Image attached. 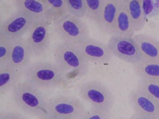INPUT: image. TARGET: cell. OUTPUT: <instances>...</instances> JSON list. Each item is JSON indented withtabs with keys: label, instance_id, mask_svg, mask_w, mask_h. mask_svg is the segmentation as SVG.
Returning a JSON list of instances; mask_svg holds the SVG:
<instances>
[{
	"label": "cell",
	"instance_id": "8",
	"mask_svg": "<svg viewBox=\"0 0 159 119\" xmlns=\"http://www.w3.org/2000/svg\"><path fill=\"white\" fill-rule=\"evenodd\" d=\"M38 19L25 11L16 10L0 23V35L12 39L22 37Z\"/></svg>",
	"mask_w": 159,
	"mask_h": 119
},
{
	"label": "cell",
	"instance_id": "18",
	"mask_svg": "<svg viewBox=\"0 0 159 119\" xmlns=\"http://www.w3.org/2000/svg\"><path fill=\"white\" fill-rule=\"evenodd\" d=\"M128 10L135 32L144 28L146 23V15L143 0H128Z\"/></svg>",
	"mask_w": 159,
	"mask_h": 119
},
{
	"label": "cell",
	"instance_id": "5",
	"mask_svg": "<svg viewBox=\"0 0 159 119\" xmlns=\"http://www.w3.org/2000/svg\"><path fill=\"white\" fill-rule=\"evenodd\" d=\"M53 21L49 18L37 20L29 31L27 39L33 57H46L50 49L52 25Z\"/></svg>",
	"mask_w": 159,
	"mask_h": 119
},
{
	"label": "cell",
	"instance_id": "7",
	"mask_svg": "<svg viewBox=\"0 0 159 119\" xmlns=\"http://www.w3.org/2000/svg\"><path fill=\"white\" fill-rule=\"evenodd\" d=\"M81 97L93 107L111 110L115 97L108 87L99 81L92 80L82 83L79 87Z\"/></svg>",
	"mask_w": 159,
	"mask_h": 119
},
{
	"label": "cell",
	"instance_id": "22",
	"mask_svg": "<svg viewBox=\"0 0 159 119\" xmlns=\"http://www.w3.org/2000/svg\"><path fill=\"white\" fill-rule=\"evenodd\" d=\"M105 0H84L85 17L94 22L97 20L104 5Z\"/></svg>",
	"mask_w": 159,
	"mask_h": 119
},
{
	"label": "cell",
	"instance_id": "24",
	"mask_svg": "<svg viewBox=\"0 0 159 119\" xmlns=\"http://www.w3.org/2000/svg\"><path fill=\"white\" fill-rule=\"evenodd\" d=\"M69 13L83 18L86 15L84 0H65Z\"/></svg>",
	"mask_w": 159,
	"mask_h": 119
},
{
	"label": "cell",
	"instance_id": "10",
	"mask_svg": "<svg viewBox=\"0 0 159 119\" xmlns=\"http://www.w3.org/2000/svg\"><path fill=\"white\" fill-rule=\"evenodd\" d=\"M107 45L113 56L132 65L143 59L133 37L113 35Z\"/></svg>",
	"mask_w": 159,
	"mask_h": 119
},
{
	"label": "cell",
	"instance_id": "2",
	"mask_svg": "<svg viewBox=\"0 0 159 119\" xmlns=\"http://www.w3.org/2000/svg\"><path fill=\"white\" fill-rule=\"evenodd\" d=\"M22 77L44 91L66 88L72 79L57 64L46 62L31 63L23 72Z\"/></svg>",
	"mask_w": 159,
	"mask_h": 119
},
{
	"label": "cell",
	"instance_id": "1",
	"mask_svg": "<svg viewBox=\"0 0 159 119\" xmlns=\"http://www.w3.org/2000/svg\"><path fill=\"white\" fill-rule=\"evenodd\" d=\"M11 91L13 103L18 110L37 118L49 119V99L44 90L22 78Z\"/></svg>",
	"mask_w": 159,
	"mask_h": 119
},
{
	"label": "cell",
	"instance_id": "9",
	"mask_svg": "<svg viewBox=\"0 0 159 119\" xmlns=\"http://www.w3.org/2000/svg\"><path fill=\"white\" fill-rule=\"evenodd\" d=\"M129 101L133 108V118L159 119V104L138 87L130 91Z\"/></svg>",
	"mask_w": 159,
	"mask_h": 119
},
{
	"label": "cell",
	"instance_id": "12",
	"mask_svg": "<svg viewBox=\"0 0 159 119\" xmlns=\"http://www.w3.org/2000/svg\"><path fill=\"white\" fill-rule=\"evenodd\" d=\"M33 58L27 39L22 37L12 39V46L8 63L22 75L31 64Z\"/></svg>",
	"mask_w": 159,
	"mask_h": 119
},
{
	"label": "cell",
	"instance_id": "14",
	"mask_svg": "<svg viewBox=\"0 0 159 119\" xmlns=\"http://www.w3.org/2000/svg\"><path fill=\"white\" fill-rule=\"evenodd\" d=\"M133 40L143 59L159 61V42L144 33L134 35Z\"/></svg>",
	"mask_w": 159,
	"mask_h": 119
},
{
	"label": "cell",
	"instance_id": "3",
	"mask_svg": "<svg viewBox=\"0 0 159 119\" xmlns=\"http://www.w3.org/2000/svg\"><path fill=\"white\" fill-rule=\"evenodd\" d=\"M53 52L55 63L72 78L83 77L89 72L90 62L76 44L61 42L55 46Z\"/></svg>",
	"mask_w": 159,
	"mask_h": 119
},
{
	"label": "cell",
	"instance_id": "15",
	"mask_svg": "<svg viewBox=\"0 0 159 119\" xmlns=\"http://www.w3.org/2000/svg\"><path fill=\"white\" fill-rule=\"evenodd\" d=\"M134 33L127 2H120L113 35L133 37Z\"/></svg>",
	"mask_w": 159,
	"mask_h": 119
},
{
	"label": "cell",
	"instance_id": "16",
	"mask_svg": "<svg viewBox=\"0 0 159 119\" xmlns=\"http://www.w3.org/2000/svg\"><path fill=\"white\" fill-rule=\"evenodd\" d=\"M22 75L9 63L0 65V97L2 98L16 84Z\"/></svg>",
	"mask_w": 159,
	"mask_h": 119
},
{
	"label": "cell",
	"instance_id": "20",
	"mask_svg": "<svg viewBox=\"0 0 159 119\" xmlns=\"http://www.w3.org/2000/svg\"><path fill=\"white\" fill-rule=\"evenodd\" d=\"M46 6L51 19L55 21L69 13L65 0H42Z\"/></svg>",
	"mask_w": 159,
	"mask_h": 119
},
{
	"label": "cell",
	"instance_id": "4",
	"mask_svg": "<svg viewBox=\"0 0 159 119\" xmlns=\"http://www.w3.org/2000/svg\"><path fill=\"white\" fill-rule=\"evenodd\" d=\"M52 29L61 42L77 44L89 37V28L85 21L70 13L53 21Z\"/></svg>",
	"mask_w": 159,
	"mask_h": 119
},
{
	"label": "cell",
	"instance_id": "21",
	"mask_svg": "<svg viewBox=\"0 0 159 119\" xmlns=\"http://www.w3.org/2000/svg\"><path fill=\"white\" fill-rule=\"evenodd\" d=\"M137 87L159 104V79L140 78Z\"/></svg>",
	"mask_w": 159,
	"mask_h": 119
},
{
	"label": "cell",
	"instance_id": "11",
	"mask_svg": "<svg viewBox=\"0 0 159 119\" xmlns=\"http://www.w3.org/2000/svg\"><path fill=\"white\" fill-rule=\"evenodd\" d=\"M76 45L90 62L99 64L107 63L113 56L107 44L94 38L89 37Z\"/></svg>",
	"mask_w": 159,
	"mask_h": 119
},
{
	"label": "cell",
	"instance_id": "23",
	"mask_svg": "<svg viewBox=\"0 0 159 119\" xmlns=\"http://www.w3.org/2000/svg\"><path fill=\"white\" fill-rule=\"evenodd\" d=\"M111 110L93 107L85 111L81 119H107L111 117Z\"/></svg>",
	"mask_w": 159,
	"mask_h": 119
},
{
	"label": "cell",
	"instance_id": "13",
	"mask_svg": "<svg viewBox=\"0 0 159 119\" xmlns=\"http://www.w3.org/2000/svg\"><path fill=\"white\" fill-rule=\"evenodd\" d=\"M119 3L117 0H105L101 12L95 22L102 33L111 36L114 35Z\"/></svg>",
	"mask_w": 159,
	"mask_h": 119
},
{
	"label": "cell",
	"instance_id": "6",
	"mask_svg": "<svg viewBox=\"0 0 159 119\" xmlns=\"http://www.w3.org/2000/svg\"><path fill=\"white\" fill-rule=\"evenodd\" d=\"M86 110L80 99L70 96H56L48 102L49 119H81Z\"/></svg>",
	"mask_w": 159,
	"mask_h": 119
},
{
	"label": "cell",
	"instance_id": "25",
	"mask_svg": "<svg viewBox=\"0 0 159 119\" xmlns=\"http://www.w3.org/2000/svg\"><path fill=\"white\" fill-rule=\"evenodd\" d=\"M12 46V39L0 35V65L8 62Z\"/></svg>",
	"mask_w": 159,
	"mask_h": 119
},
{
	"label": "cell",
	"instance_id": "17",
	"mask_svg": "<svg viewBox=\"0 0 159 119\" xmlns=\"http://www.w3.org/2000/svg\"><path fill=\"white\" fill-rule=\"evenodd\" d=\"M16 10L27 12L37 19H51L49 11L42 0H12Z\"/></svg>",
	"mask_w": 159,
	"mask_h": 119
},
{
	"label": "cell",
	"instance_id": "19",
	"mask_svg": "<svg viewBox=\"0 0 159 119\" xmlns=\"http://www.w3.org/2000/svg\"><path fill=\"white\" fill-rule=\"evenodd\" d=\"M135 73L140 78L159 79V61L143 59L133 65Z\"/></svg>",
	"mask_w": 159,
	"mask_h": 119
},
{
	"label": "cell",
	"instance_id": "28",
	"mask_svg": "<svg viewBox=\"0 0 159 119\" xmlns=\"http://www.w3.org/2000/svg\"></svg>",
	"mask_w": 159,
	"mask_h": 119
},
{
	"label": "cell",
	"instance_id": "27",
	"mask_svg": "<svg viewBox=\"0 0 159 119\" xmlns=\"http://www.w3.org/2000/svg\"><path fill=\"white\" fill-rule=\"evenodd\" d=\"M119 2H125V1H127L128 0H117Z\"/></svg>",
	"mask_w": 159,
	"mask_h": 119
},
{
	"label": "cell",
	"instance_id": "26",
	"mask_svg": "<svg viewBox=\"0 0 159 119\" xmlns=\"http://www.w3.org/2000/svg\"><path fill=\"white\" fill-rule=\"evenodd\" d=\"M22 112L17 110H4L0 111V119H22L26 117Z\"/></svg>",
	"mask_w": 159,
	"mask_h": 119
}]
</instances>
